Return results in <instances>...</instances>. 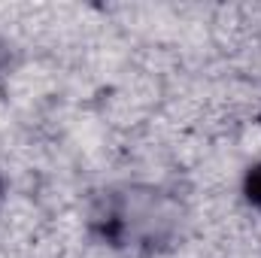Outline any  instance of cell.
<instances>
[{"mask_svg":"<svg viewBox=\"0 0 261 258\" xmlns=\"http://www.w3.org/2000/svg\"><path fill=\"white\" fill-rule=\"evenodd\" d=\"M189 210L182 197L155 183H119L91 200L88 228L116 252L161 255L186 234Z\"/></svg>","mask_w":261,"mask_h":258,"instance_id":"1","label":"cell"},{"mask_svg":"<svg viewBox=\"0 0 261 258\" xmlns=\"http://www.w3.org/2000/svg\"><path fill=\"white\" fill-rule=\"evenodd\" d=\"M6 200V176H3V170H0V203Z\"/></svg>","mask_w":261,"mask_h":258,"instance_id":"4","label":"cell"},{"mask_svg":"<svg viewBox=\"0 0 261 258\" xmlns=\"http://www.w3.org/2000/svg\"><path fill=\"white\" fill-rule=\"evenodd\" d=\"M240 194H243V200H246L252 210H258L261 213V158H255V161L243 170Z\"/></svg>","mask_w":261,"mask_h":258,"instance_id":"2","label":"cell"},{"mask_svg":"<svg viewBox=\"0 0 261 258\" xmlns=\"http://www.w3.org/2000/svg\"><path fill=\"white\" fill-rule=\"evenodd\" d=\"M15 67V46L0 34V76H6Z\"/></svg>","mask_w":261,"mask_h":258,"instance_id":"3","label":"cell"}]
</instances>
